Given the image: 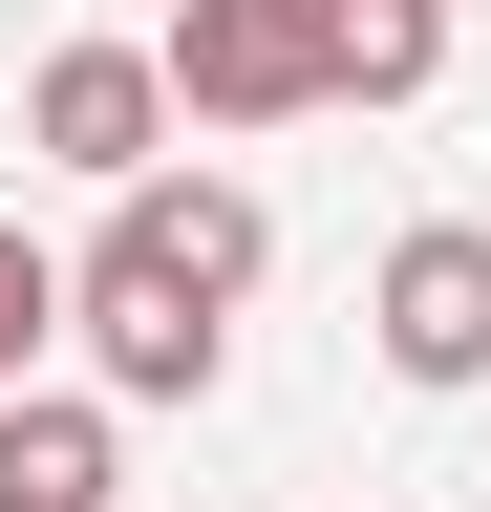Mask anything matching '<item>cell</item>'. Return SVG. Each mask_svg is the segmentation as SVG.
I'll return each instance as SVG.
<instances>
[{"label":"cell","instance_id":"obj_5","mask_svg":"<svg viewBox=\"0 0 491 512\" xmlns=\"http://www.w3.org/2000/svg\"><path fill=\"white\" fill-rule=\"evenodd\" d=\"M363 320H385L406 384H491V235H470V214H406L385 278H363Z\"/></svg>","mask_w":491,"mask_h":512},{"label":"cell","instance_id":"obj_3","mask_svg":"<svg viewBox=\"0 0 491 512\" xmlns=\"http://www.w3.org/2000/svg\"><path fill=\"white\" fill-rule=\"evenodd\" d=\"M86 256H129V278H171V299H214V320H235V299H257V256H278V214H257L235 171H171V150H150L129 192H107V235H86Z\"/></svg>","mask_w":491,"mask_h":512},{"label":"cell","instance_id":"obj_4","mask_svg":"<svg viewBox=\"0 0 491 512\" xmlns=\"http://www.w3.org/2000/svg\"><path fill=\"white\" fill-rule=\"evenodd\" d=\"M65 299H86L107 406H214V384H235V320H214V299H171V278H129V256H65Z\"/></svg>","mask_w":491,"mask_h":512},{"label":"cell","instance_id":"obj_8","mask_svg":"<svg viewBox=\"0 0 491 512\" xmlns=\"http://www.w3.org/2000/svg\"><path fill=\"white\" fill-rule=\"evenodd\" d=\"M65 320H86V299H65V256L0 214V384H43V342H65Z\"/></svg>","mask_w":491,"mask_h":512},{"label":"cell","instance_id":"obj_7","mask_svg":"<svg viewBox=\"0 0 491 512\" xmlns=\"http://www.w3.org/2000/svg\"><path fill=\"white\" fill-rule=\"evenodd\" d=\"M342 22V107H427L449 86V0H321Z\"/></svg>","mask_w":491,"mask_h":512},{"label":"cell","instance_id":"obj_1","mask_svg":"<svg viewBox=\"0 0 491 512\" xmlns=\"http://www.w3.org/2000/svg\"><path fill=\"white\" fill-rule=\"evenodd\" d=\"M150 43H171V107H193V128L342 107V22H321V0H150Z\"/></svg>","mask_w":491,"mask_h":512},{"label":"cell","instance_id":"obj_6","mask_svg":"<svg viewBox=\"0 0 491 512\" xmlns=\"http://www.w3.org/2000/svg\"><path fill=\"white\" fill-rule=\"evenodd\" d=\"M0 512H129L107 384H0Z\"/></svg>","mask_w":491,"mask_h":512},{"label":"cell","instance_id":"obj_2","mask_svg":"<svg viewBox=\"0 0 491 512\" xmlns=\"http://www.w3.org/2000/svg\"><path fill=\"white\" fill-rule=\"evenodd\" d=\"M171 128H193V107H171V43H129V22H86V43H43V64H22V150H43V171H86V192H129Z\"/></svg>","mask_w":491,"mask_h":512}]
</instances>
